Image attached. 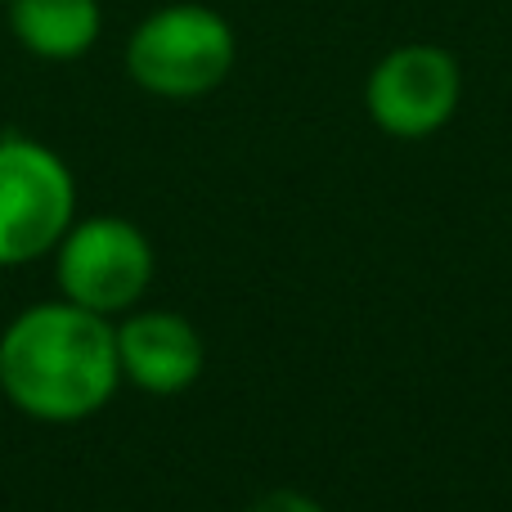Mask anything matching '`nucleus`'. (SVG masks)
<instances>
[{"mask_svg":"<svg viewBox=\"0 0 512 512\" xmlns=\"http://www.w3.org/2000/svg\"><path fill=\"white\" fill-rule=\"evenodd\" d=\"M77 221L72 167L23 131L0 135V270H18L59 248Z\"/></svg>","mask_w":512,"mask_h":512,"instance_id":"nucleus-3","label":"nucleus"},{"mask_svg":"<svg viewBox=\"0 0 512 512\" xmlns=\"http://www.w3.org/2000/svg\"><path fill=\"white\" fill-rule=\"evenodd\" d=\"M126 77L153 99H203L225 86L239 59V36L221 9L171 0L144 14L126 36Z\"/></svg>","mask_w":512,"mask_h":512,"instance_id":"nucleus-2","label":"nucleus"},{"mask_svg":"<svg viewBox=\"0 0 512 512\" xmlns=\"http://www.w3.org/2000/svg\"><path fill=\"white\" fill-rule=\"evenodd\" d=\"M117 324V364L122 382L144 396H180L203 378V333L180 310L135 306Z\"/></svg>","mask_w":512,"mask_h":512,"instance_id":"nucleus-6","label":"nucleus"},{"mask_svg":"<svg viewBox=\"0 0 512 512\" xmlns=\"http://www.w3.org/2000/svg\"><path fill=\"white\" fill-rule=\"evenodd\" d=\"M122 387L117 324L68 297L32 301L0 333V396L32 423H86Z\"/></svg>","mask_w":512,"mask_h":512,"instance_id":"nucleus-1","label":"nucleus"},{"mask_svg":"<svg viewBox=\"0 0 512 512\" xmlns=\"http://www.w3.org/2000/svg\"><path fill=\"white\" fill-rule=\"evenodd\" d=\"M50 256L59 297L77 301L104 319H122L126 310L144 306L153 274H158L153 239L135 221L113 212L77 216Z\"/></svg>","mask_w":512,"mask_h":512,"instance_id":"nucleus-4","label":"nucleus"},{"mask_svg":"<svg viewBox=\"0 0 512 512\" xmlns=\"http://www.w3.org/2000/svg\"><path fill=\"white\" fill-rule=\"evenodd\" d=\"M0 5H9V0H0Z\"/></svg>","mask_w":512,"mask_h":512,"instance_id":"nucleus-9","label":"nucleus"},{"mask_svg":"<svg viewBox=\"0 0 512 512\" xmlns=\"http://www.w3.org/2000/svg\"><path fill=\"white\" fill-rule=\"evenodd\" d=\"M463 104V68L445 45L405 41L364 77V113L391 140H432Z\"/></svg>","mask_w":512,"mask_h":512,"instance_id":"nucleus-5","label":"nucleus"},{"mask_svg":"<svg viewBox=\"0 0 512 512\" xmlns=\"http://www.w3.org/2000/svg\"><path fill=\"white\" fill-rule=\"evenodd\" d=\"M243 512H328V508L297 486H274V490H265V495H256Z\"/></svg>","mask_w":512,"mask_h":512,"instance_id":"nucleus-8","label":"nucleus"},{"mask_svg":"<svg viewBox=\"0 0 512 512\" xmlns=\"http://www.w3.org/2000/svg\"><path fill=\"white\" fill-rule=\"evenodd\" d=\"M9 32L32 59L72 63L86 59L104 36L99 0H9Z\"/></svg>","mask_w":512,"mask_h":512,"instance_id":"nucleus-7","label":"nucleus"}]
</instances>
